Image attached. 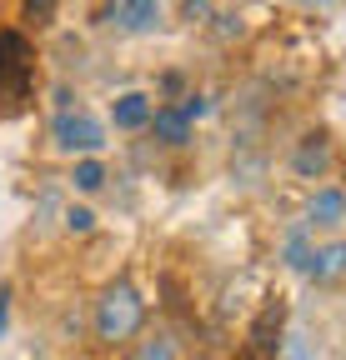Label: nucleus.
Instances as JSON below:
<instances>
[{
  "label": "nucleus",
  "mask_w": 346,
  "mask_h": 360,
  "mask_svg": "<svg viewBox=\"0 0 346 360\" xmlns=\"http://www.w3.org/2000/svg\"><path fill=\"white\" fill-rule=\"evenodd\" d=\"M146 326V300L131 281H111L101 295H96V315H91V330L101 345H125L136 340Z\"/></svg>",
  "instance_id": "f257e3e1"
},
{
  "label": "nucleus",
  "mask_w": 346,
  "mask_h": 360,
  "mask_svg": "<svg viewBox=\"0 0 346 360\" xmlns=\"http://www.w3.org/2000/svg\"><path fill=\"white\" fill-rule=\"evenodd\" d=\"M35 90V56L25 30H0V101L25 105Z\"/></svg>",
  "instance_id": "f03ea898"
},
{
  "label": "nucleus",
  "mask_w": 346,
  "mask_h": 360,
  "mask_svg": "<svg viewBox=\"0 0 346 360\" xmlns=\"http://www.w3.org/2000/svg\"><path fill=\"white\" fill-rule=\"evenodd\" d=\"M51 141H56L61 155L85 160V155H101L106 150V125L96 115H85V110H61L56 125H51Z\"/></svg>",
  "instance_id": "7ed1b4c3"
},
{
  "label": "nucleus",
  "mask_w": 346,
  "mask_h": 360,
  "mask_svg": "<svg viewBox=\"0 0 346 360\" xmlns=\"http://www.w3.org/2000/svg\"><path fill=\"white\" fill-rule=\"evenodd\" d=\"M291 170L301 180H321L331 170V135L326 130H307V135H301L296 150H291Z\"/></svg>",
  "instance_id": "20e7f679"
},
{
  "label": "nucleus",
  "mask_w": 346,
  "mask_h": 360,
  "mask_svg": "<svg viewBox=\"0 0 346 360\" xmlns=\"http://www.w3.org/2000/svg\"><path fill=\"white\" fill-rule=\"evenodd\" d=\"M106 25H121L131 35H151L161 25V0H111V6H106Z\"/></svg>",
  "instance_id": "39448f33"
},
{
  "label": "nucleus",
  "mask_w": 346,
  "mask_h": 360,
  "mask_svg": "<svg viewBox=\"0 0 346 360\" xmlns=\"http://www.w3.org/2000/svg\"><path fill=\"white\" fill-rule=\"evenodd\" d=\"M281 335H286V305L281 300H271L261 315L251 321V330H246V345H251V355H271L276 360V350H281Z\"/></svg>",
  "instance_id": "423d86ee"
},
{
  "label": "nucleus",
  "mask_w": 346,
  "mask_h": 360,
  "mask_svg": "<svg viewBox=\"0 0 346 360\" xmlns=\"http://www.w3.org/2000/svg\"><path fill=\"white\" fill-rule=\"evenodd\" d=\"M301 220H307L311 231H336V225H346V191L341 186H316Z\"/></svg>",
  "instance_id": "0eeeda50"
},
{
  "label": "nucleus",
  "mask_w": 346,
  "mask_h": 360,
  "mask_svg": "<svg viewBox=\"0 0 346 360\" xmlns=\"http://www.w3.org/2000/svg\"><path fill=\"white\" fill-rule=\"evenodd\" d=\"M151 130H156V141H161V146H171V150L191 146V115H186L181 105H156Z\"/></svg>",
  "instance_id": "6e6552de"
},
{
  "label": "nucleus",
  "mask_w": 346,
  "mask_h": 360,
  "mask_svg": "<svg viewBox=\"0 0 346 360\" xmlns=\"http://www.w3.org/2000/svg\"><path fill=\"white\" fill-rule=\"evenodd\" d=\"M151 115H156V105H151L146 90H125V96H116V105H111L116 130H146Z\"/></svg>",
  "instance_id": "1a4fd4ad"
},
{
  "label": "nucleus",
  "mask_w": 346,
  "mask_h": 360,
  "mask_svg": "<svg viewBox=\"0 0 346 360\" xmlns=\"http://www.w3.org/2000/svg\"><path fill=\"white\" fill-rule=\"evenodd\" d=\"M307 276H311L316 285L341 281V276H346V240H326V245H316V255H311V265H307Z\"/></svg>",
  "instance_id": "9d476101"
},
{
  "label": "nucleus",
  "mask_w": 346,
  "mask_h": 360,
  "mask_svg": "<svg viewBox=\"0 0 346 360\" xmlns=\"http://www.w3.org/2000/svg\"><path fill=\"white\" fill-rule=\"evenodd\" d=\"M311 255H316V245H311V225L301 220L296 231L281 240V260H286L291 270H307V265H311Z\"/></svg>",
  "instance_id": "9b49d317"
},
{
  "label": "nucleus",
  "mask_w": 346,
  "mask_h": 360,
  "mask_svg": "<svg viewBox=\"0 0 346 360\" xmlns=\"http://www.w3.org/2000/svg\"><path fill=\"white\" fill-rule=\"evenodd\" d=\"M276 360H321L316 355V340L301 330V326H291L286 335H281V350H276Z\"/></svg>",
  "instance_id": "f8f14e48"
},
{
  "label": "nucleus",
  "mask_w": 346,
  "mask_h": 360,
  "mask_svg": "<svg viewBox=\"0 0 346 360\" xmlns=\"http://www.w3.org/2000/svg\"><path fill=\"white\" fill-rule=\"evenodd\" d=\"M136 360H181V340L171 335V330H156V335H146V340H141Z\"/></svg>",
  "instance_id": "ddd939ff"
},
{
  "label": "nucleus",
  "mask_w": 346,
  "mask_h": 360,
  "mask_svg": "<svg viewBox=\"0 0 346 360\" xmlns=\"http://www.w3.org/2000/svg\"><path fill=\"white\" fill-rule=\"evenodd\" d=\"M70 186H75L80 195H96V191L106 186V165H101L96 155H85V160H75V175H70Z\"/></svg>",
  "instance_id": "4468645a"
},
{
  "label": "nucleus",
  "mask_w": 346,
  "mask_h": 360,
  "mask_svg": "<svg viewBox=\"0 0 346 360\" xmlns=\"http://www.w3.org/2000/svg\"><path fill=\"white\" fill-rule=\"evenodd\" d=\"M56 6L61 0H20V20L35 25V30H51L56 25Z\"/></svg>",
  "instance_id": "2eb2a0df"
},
{
  "label": "nucleus",
  "mask_w": 346,
  "mask_h": 360,
  "mask_svg": "<svg viewBox=\"0 0 346 360\" xmlns=\"http://www.w3.org/2000/svg\"><path fill=\"white\" fill-rule=\"evenodd\" d=\"M66 231H70V236H91V231H96V210L70 205V210H66Z\"/></svg>",
  "instance_id": "dca6fc26"
},
{
  "label": "nucleus",
  "mask_w": 346,
  "mask_h": 360,
  "mask_svg": "<svg viewBox=\"0 0 346 360\" xmlns=\"http://www.w3.org/2000/svg\"><path fill=\"white\" fill-rule=\"evenodd\" d=\"M181 15L186 20H206L211 15V0H181Z\"/></svg>",
  "instance_id": "f3484780"
},
{
  "label": "nucleus",
  "mask_w": 346,
  "mask_h": 360,
  "mask_svg": "<svg viewBox=\"0 0 346 360\" xmlns=\"http://www.w3.org/2000/svg\"><path fill=\"white\" fill-rule=\"evenodd\" d=\"M161 90H171V96H181V90H186V75H176V70H166V75H161Z\"/></svg>",
  "instance_id": "a211bd4d"
},
{
  "label": "nucleus",
  "mask_w": 346,
  "mask_h": 360,
  "mask_svg": "<svg viewBox=\"0 0 346 360\" xmlns=\"http://www.w3.org/2000/svg\"><path fill=\"white\" fill-rule=\"evenodd\" d=\"M301 11H331V6H341V0H296Z\"/></svg>",
  "instance_id": "6ab92c4d"
},
{
  "label": "nucleus",
  "mask_w": 346,
  "mask_h": 360,
  "mask_svg": "<svg viewBox=\"0 0 346 360\" xmlns=\"http://www.w3.org/2000/svg\"><path fill=\"white\" fill-rule=\"evenodd\" d=\"M6 300H11V295L0 290V335H6V321H11V305H6Z\"/></svg>",
  "instance_id": "aec40b11"
}]
</instances>
